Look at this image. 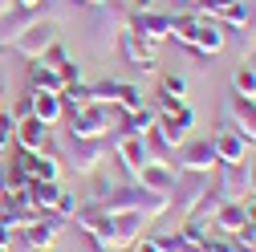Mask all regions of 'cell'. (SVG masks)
<instances>
[{"mask_svg":"<svg viewBox=\"0 0 256 252\" xmlns=\"http://www.w3.org/2000/svg\"><path fill=\"white\" fill-rule=\"evenodd\" d=\"M212 232H216V228L208 224V220H200V216H187V220H183V224H179V236H183V240H187L191 248H204Z\"/></svg>","mask_w":256,"mask_h":252,"instance_id":"d4e9b609","label":"cell"},{"mask_svg":"<svg viewBox=\"0 0 256 252\" xmlns=\"http://www.w3.org/2000/svg\"><path fill=\"white\" fill-rule=\"evenodd\" d=\"M224 118H228L236 130L244 134V142H256V102H248V98H232L224 102Z\"/></svg>","mask_w":256,"mask_h":252,"instance_id":"9a60e30c","label":"cell"},{"mask_svg":"<svg viewBox=\"0 0 256 252\" xmlns=\"http://www.w3.org/2000/svg\"><path fill=\"white\" fill-rule=\"evenodd\" d=\"M78 4H90V8H98V4H106V0H78Z\"/></svg>","mask_w":256,"mask_h":252,"instance_id":"74e56055","label":"cell"},{"mask_svg":"<svg viewBox=\"0 0 256 252\" xmlns=\"http://www.w3.org/2000/svg\"><path fill=\"white\" fill-rule=\"evenodd\" d=\"M61 106H66V114H70V110H86V106H94V90H90L86 82L66 86V90H61Z\"/></svg>","mask_w":256,"mask_h":252,"instance_id":"484cf974","label":"cell"},{"mask_svg":"<svg viewBox=\"0 0 256 252\" xmlns=\"http://www.w3.org/2000/svg\"><path fill=\"white\" fill-rule=\"evenodd\" d=\"M66 126H70L74 138H106L118 122H114V110H110V106L94 102V106H86V110H70V114H66Z\"/></svg>","mask_w":256,"mask_h":252,"instance_id":"5b68a950","label":"cell"},{"mask_svg":"<svg viewBox=\"0 0 256 252\" xmlns=\"http://www.w3.org/2000/svg\"><path fill=\"white\" fill-rule=\"evenodd\" d=\"M61 232H66V220H61V216H53V212L37 216V220H33V224H28V228H20L24 244L33 248V252H45V248H53Z\"/></svg>","mask_w":256,"mask_h":252,"instance_id":"30bf717a","label":"cell"},{"mask_svg":"<svg viewBox=\"0 0 256 252\" xmlns=\"http://www.w3.org/2000/svg\"><path fill=\"white\" fill-rule=\"evenodd\" d=\"M12 142H16L20 150H41V146L49 142V126L37 122V118H16V134H12Z\"/></svg>","mask_w":256,"mask_h":252,"instance_id":"7402d4cb","label":"cell"},{"mask_svg":"<svg viewBox=\"0 0 256 252\" xmlns=\"http://www.w3.org/2000/svg\"><path fill=\"white\" fill-rule=\"evenodd\" d=\"M118 78H106V82H98V86H90L94 90V102H102V106H114V98H118Z\"/></svg>","mask_w":256,"mask_h":252,"instance_id":"4dcf8cb0","label":"cell"},{"mask_svg":"<svg viewBox=\"0 0 256 252\" xmlns=\"http://www.w3.org/2000/svg\"><path fill=\"white\" fill-rule=\"evenodd\" d=\"M252 8H256V0H252Z\"/></svg>","mask_w":256,"mask_h":252,"instance_id":"7bdbcfd3","label":"cell"},{"mask_svg":"<svg viewBox=\"0 0 256 252\" xmlns=\"http://www.w3.org/2000/svg\"><path fill=\"white\" fill-rule=\"evenodd\" d=\"M130 248H134V252H158V248H154V240H150V236H138V240H134V244H130Z\"/></svg>","mask_w":256,"mask_h":252,"instance_id":"e575fe53","label":"cell"},{"mask_svg":"<svg viewBox=\"0 0 256 252\" xmlns=\"http://www.w3.org/2000/svg\"><path fill=\"white\" fill-rule=\"evenodd\" d=\"M114 106H122L126 114H130V110H142V106H146V102H142V90H138V86H130V82H122V86H118Z\"/></svg>","mask_w":256,"mask_h":252,"instance_id":"f1b7e54d","label":"cell"},{"mask_svg":"<svg viewBox=\"0 0 256 252\" xmlns=\"http://www.w3.org/2000/svg\"><path fill=\"white\" fill-rule=\"evenodd\" d=\"M154 122H158V110H154V106H142V110H130V114H126V118L118 122V130H126V134H150Z\"/></svg>","mask_w":256,"mask_h":252,"instance_id":"cb8c5ba5","label":"cell"},{"mask_svg":"<svg viewBox=\"0 0 256 252\" xmlns=\"http://www.w3.org/2000/svg\"><path fill=\"white\" fill-rule=\"evenodd\" d=\"M224 45H228V37H224V24L208 12H196V37H191V53H196L200 61L224 53Z\"/></svg>","mask_w":256,"mask_h":252,"instance_id":"ba28073f","label":"cell"},{"mask_svg":"<svg viewBox=\"0 0 256 252\" xmlns=\"http://www.w3.org/2000/svg\"><path fill=\"white\" fill-rule=\"evenodd\" d=\"M4 154H8V142H0V163H4Z\"/></svg>","mask_w":256,"mask_h":252,"instance_id":"f35d334b","label":"cell"},{"mask_svg":"<svg viewBox=\"0 0 256 252\" xmlns=\"http://www.w3.org/2000/svg\"><path fill=\"white\" fill-rule=\"evenodd\" d=\"M90 200L102 212H134L142 220H158L171 208L167 196H154V192H146V187H138V183L134 187H106V183H98V192H94Z\"/></svg>","mask_w":256,"mask_h":252,"instance_id":"6da1fadb","label":"cell"},{"mask_svg":"<svg viewBox=\"0 0 256 252\" xmlns=\"http://www.w3.org/2000/svg\"><path fill=\"white\" fill-rule=\"evenodd\" d=\"M126 28H134V33H138L142 41H150V45H163V41L171 37V16H167V12H154V8L130 12V24H126Z\"/></svg>","mask_w":256,"mask_h":252,"instance_id":"4fadbf2b","label":"cell"},{"mask_svg":"<svg viewBox=\"0 0 256 252\" xmlns=\"http://www.w3.org/2000/svg\"><path fill=\"white\" fill-rule=\"evenodd\" d=\"M45 252H53V248H45Z\"/></svg>","mask_w":256,"mask_h":252,"instance_id":"ee69618b","label":"cell"},{"mask_svg":"<svg viewBox=\"0 0 256 252\" xmlns=\"http://www.w3.org/2000/svg\"><path fill=\"white\" fill-rule=\"evenodd\" d=\"M175 163H179L183 175H212L216 171V150H212V142H187Z\"/></svg>","mask_w":256,"mask_h":252,"instance_id":"2e32d148","label":"cell"},{"mask_svg":"<svg viewBox=\"0 0 256 252\" xmlns=\"http://www.w3.org/2000/svg\"><path fill=\"white\" fill-rule=\"evenodd\" d=\"M57 41H61V16H37L33 24H24L16 37H8L4 45H0V53H16V57H24V61H37V57H45Z\"/></svg>","mask_w":256,"mask_h":252,"instance_id":"3957f363","label":"cell"},{"mask_svg":"<svg viewBox=\"0 0 256 252\" xmlns=\"http://www.w3.org/2000/svg\"><path fill=\"white\" fill-rule=\"evenodd\" d=\"M150 240H154V248H158V252H191V244H187L179 232H154Z\"/></svg>","mask_w":256,"mask_h":252,"instance_id":"f546056e","label":"cell"},{"mask_svg":"<svg viewBox=\"0 0 256 252\" xmlns=\"http://www.w3.org/2000/svg\"><path fill=\"white\" fill-rule=\"evenodd\" d=\"M208 192H212V175H183V179H175V187H171V208H167V212H175L179 220L196 216V208L204 204Z\"/></svg>","mask_w":256,"mask_h":252,"instance_id":"52a82bcc","label":"cell"},{"mask_svg":"<svg viewBox=\"0 0 256 252\" xmlns=\"http://www.w3.org/2000/svg\"><path fill=\"white\" fill-rule=\"evenodd\" d=\"M12 134H16V118L8 110H0V142H12Z\"/></svg>","mask_w":256,"mask_h":252,"instance_id":"d6a6232c","label":"cell"},{"mask_svg":"<svg viewBox=\"0 0 256 252\" xmlns=\"http://www.w3.org/2000/svg\"><path fill=\"white\" fill-rule=\"evenodd\" d=\"M212 228H216L220 236H240V232L248 228V212H244V204H240V200L220 204L216 216H212Z\"/></svg>","mask_w":256,"mask_h":252,"instance_id":"ac0fdd59","label":"cell"},{"mask_svg":"<svg viewBox=\"0 0 256 252\" xmlns=\"http://www.w3.org/2000/svg\"><path fill=\"white\" fill-rule=\"evenodd\" d=\"M232 94H236V98L256 102V70H252V66H240V70L232 74Z\"/></svg>","mask_w":256,"mask_h":252,"instance_id":"4316f807","label":"cell"},{"mask_svg":"<svg viewBox=\"0 0 256 252\" xmlns=\"http://www.w3.org/2000/svg\"><path fill=\"white\" fill-rule=\"evenodd\" d=\"M212 150H216V163H244L248 142H244V134L236 130V126L224 118L220 130H216V138H212Z\"/></svg>","mask_w":256,"mask_h":252,"instance_id":"7c38bea8","label":"cell"},{"mask_svg":"<svg viewBox=\"0 0 256 252\" xmlns=\"http://www.w3.org/2000/svg\"><path fill=\"white\" fill-rule=\"evenodd\" d=\"M216 183H212V192L224 200V204H232L244 196V167L240 163H216Z\"/></svg>","mask_w":256,"mask_h":252,"instance_id":"5bb4252c","label":"cell"},{"mask_svg":"<svg viewBox=\"0 0 256 252\" xmlns=\"http://www.w3.org/2000/svg\"><path fill=\"white\" fill-rule=\"evenodd\" d=\"M28 98H33V118L45 122L49 130L57 122H66V106H61V94H41V90H28Z\"/></svg>","mask_w":256,"mask_h":252,"instance_id":"d6986e66","label":"cell"},{"mask_svg":"<svg viewBox=\"0 0 256 252\" xmlns=\"http://www.w3.org/2000/svg\"><path fill=\"white\" fill-rule=\"evenodd\" d=\"M138 187H146V192H154V196H167L171 200V187H175V171L167 167V163H146L142 171H138V179H134Z\"/></svg>","mask_w":256,"mask_h":252,"instance_id":"ffe728a7","label":"cell"},{"mask_svg":"<svg viewBox=\"0 0 256 252\" xmlns=\"http://www.w3.org/2000/svg\"><path fill=\"white\" fill-rule=\"evenodd\" d=\"M228 4H236V0H196V12H208V16H220Z\"/></svg>","mask_w":256,"mask_h":252,"instance_id":"1f68e13d","label":"cell"},{"mask_svg":"<svg viewBox=\"0 0 256 252\" xmlns=\"http://www.w3.org/2000/svg\"><path fill=\"white\" fill-rule=\"evenodd\" d=\"M118 49H122V57L130 61V66H138L142 74H154V70H158V45L142 41L134 28H122V33H118Z\"/></svg>","mask_w":256,"mask_h":252,"instance_id":"9c48e42d","label":"cell"},{"mask_svg":"<svg viewBox=\"0 0 256 252\" xmlns=\"http://www.w3.org/2000/svg\"><path fill=\"white\" fill-rule=\"evenodd\" d=\"M61 200H66V192H61V183H33V187H28V204H33V208H37L41 216H45V212H53V216H57Z\"/></svg>","mask_w":256,"mask_h":252,"instance_id":"603a6c76","label":"cell"},{"mask_svg":"<svg viewBox=\"0 0 256 252\" xmlns=\"http://www.w3.org/2000/svg\"><path fill=\"white\" fill-rule=\"evenodd\" d=\"M191 252H204V248H191Z\"/></svg>","mask_w":256,"mask_h":252,"instance_id":"b9f144b4","label":"cell"},{"mask_svg":"<svg viewBox=\"0 0 256 252\" xmlns=\"http://www.w3.org/2000/svg\"><path fill=\"white\" fill-rule=\"evenodd\" d=\"M216 20H220V24H232V28H244V24L252 20V4H248V0H236V4H228Z\"/></svg>","mask_w":256,"mask_h":252,"instance_id":"83f0119b","label":"cell"},{"mask_svg":"<svg viewBox=\"0 0 256 252\" xmlns=\"http://www.w3.org/2000/svg\"><path fill=\"white\" fill-rule=\"evenodd\" d=\"M110 146H114V154H118V163L126 167V175L130 179H138V171L146 167V163H154L150 159V146H146V134H126V130H110Z\"/></svg>","mask_w":256,"mask_h":252,"instance_id":"8992f818","label":"cell"},{"mask_svg":"<svg viewBox=\"0 0 256 252\" xmlns=\"http://www.w3.org/2000/svg\"><path fill=\"white\" fill-rule=\"evenodd\" d=\"M142 224H146V220L134 216V212H106L98 224H94L90 240H94L98 252H126V248L142 236Z\"/></svg>","mask_w":256,"mask_h":252,"instance_id":"7a4b0ae2","label":"cell"},{"mask_svg":"<svg viewBox=\"0 0 256 252\" xmlns=\"http://www.w3.org/2000/svg\"><path fill=\"white\" fill-rule=\"evenodd\" d=\"M183 4H187V8H196V0H183Z\"/></svg>","mask_w":256,"mask_h":252,"instance_id":"60d3db41","label":"cell"},{"mask_svg":"<svg viewBox=\"0 0 256 252\" xmlns=\"http://www.w3.org/2000/svg\"><path fill=\"white\" fill-rule=\"evenodd\" d=\"M45 0H16V8H41Z\"/></svg>","mask_w":256,"mask_h":252,"instance_id":"d590c367","label":"cell"},{"mask_svg":"<svg viewBox=\"0 0 256 252\" xmlns=\"http://www.w3.org/2000/svg\"><path fill=\"white\" fill-rule=\"evenodd\" d=\"M244 196H252V200H256V159L244 167Z\"/></svg>","mask_w":256,"mask_h":252,"instance_id":"836d02e7","label":"cell"},{"mask_svg":"<svg viewBox=\"0 0 256 252\" xmlns=\"http://www.w3.org/2000/svg\"><path fill=\"white\" fill-rule=\"evenodd\" d=\"M191 126H196V110L183 106V110H175V114H158L154 134L175 150V146H183V142H187V130H191Z\"/></svg>","mask_w":256,"mask_h":252,"instance_id":"8fae6325","label":"cell"},{"mask_svg":"<svg viewBox=\"0 0 256 252\" xmlns=\"http://www.w3.org/2000/svg\"><path fill=\"white\" fill-rule=\"evenodd\" d=\"M16 8V0H0V16H4V12H12Z\"/></svg>","mask_w":256,"mask_h":252,"instance_id":"8d00e7d4","label":"cell"},{"mask_svg":"<svg viewBox=\"0 0 256 252\" xmlns=\"http://www.w3.org/2000/svg\"><path fill=\"white\" fill-rule=\"evenodd\" d=\"M57 154H61V167H70L74 175H98V167L114 154V146H110V134L106 138H74L70 134L66 150L57 146Z\"/></svg>","mask_w":256,"mask_h":252,"instance_id":"277c9868","label":"cell"},{"mask_svg":"<svg viewBox=\"0 0 256 252\" xmlns=\"http://www.w3.org/2000/svg\"><path fill=\"white\" fill-rule=\"evenodd\" d=\"M187 106V78H179V74H163L158 78V114H175V110H183Z\"/></svg>","mask_w":256,"mask_h":252,"instance_id":"e0dca14e","label":"cell"},{"mask_svg":"<svg viewBox=\"0 0 256 252\" xmlns=\"http://www.w3.org/2000/svg\"><path fill=\"white\" fill-rule=\"evenodd\" d=\"M28 90H41V94H61L66 90V82H61V74L49 66L45 57L28 61Z\"/></svg>","mask_w":256,"mask_h":252,"instance_id":"44dd1931","label":"cell"},{"mask_svg":"<svg viewBox=\"0 0 256 252\" xmlns=\"http://www.w3.org/2000/svg\"><path fill=\"white\" fill-rule=\"evenodd\" d=\"M248 57H252V61H256V41H252V49H248Z\"/></svg>","mask_w":256,"mask_h":252,"instance_id":"ab89813d","label":"cell"}]
</instances>
